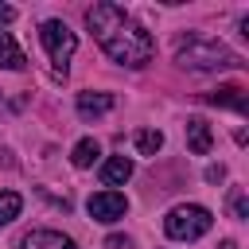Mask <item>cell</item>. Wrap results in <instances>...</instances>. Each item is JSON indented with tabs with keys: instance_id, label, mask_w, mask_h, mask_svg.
<instances>
[{
	"instance_id": "6da1fadb",
	"label": "cell",
	"mask_w": 249,
	"mask_h": 249,
	"mask_svg": "<svg viewBox=\"0 0 249 249\" xmlns=\"http://www.w3.org/2000/svg\"><path fill=\"white\" fill-rule=\"evenodd\" d=\"M86 27L101 43V51L121 66H144L156 54V39L117 4H93L86 12Z\"/></svg>"
},
{
	"instance_id": "7a4b0ae2",
	"label": "cell",
	"mask_w": 249,
	"mask_h": 249,
	"mask_svg": "<svg viewBox=\"0 0 249 249\" xmlns=\"http://www.w3.org/2000/svg\"><path fill=\"white\" fill-rule=\"evenodd\" d=\"M175 62L183 70H226V66H241V58L230 47L214 43V39H187L175 51Z\"/></svg>"
},
{
	"instance_id": "3957f363",
	"label": "cell",
	"mask_w": 249,
	"mask_h": 249,
	"mask_svg": "<svg viewBox=\"0 0 249 249\" xmlns=\"http://www.w3.org/2000/svg\"><path fill=\"white\" fill-rule=\"evenodd\" d=\"M210 226H214V214H210L206 206H195V202H183V206L167 210V218H163V230H167V237H175V241H195V237H202Z\"/></svg>"
},
{
	"instance_id": "277c9868",
	"label": "cell",
	"mask_w": 249,
	"mask_h": 249,
	"mask_svg": "<svg viewBox=\"0 0 249 249\" xmlns=\"http://www.w3.org/2000/svg\"><path fill=\"white\" fill-rule=\"evenodd\" d=\"M39 39H43V47H47L51 62H54V74H58V78H66V62H70V58H74V51H78V35H74L62 19H47V23L39 27Z\"/></svg>"
},
{
	"instance_id": "5b68a950",
	"label": "cell",
	"mask_w": 249,
	"mask_h": 249,
	"mask_svg": "<svg viewBox=\"0 0 249 249\" xmlns=\"http://www.w3.org/2000/svg\"><path fill=\"white\" fill-rule=\"evenodd\" d=\"M86 210H89V218H93V222H117V218H124L128 198H124L121 191H97V195H89Z\"/></svg>"
},
{
	"instance_id": "8992f818",
	"label": "cell",
	"mask_w": 249,
	"mask_h": 249,
	"mask_svg": "<svg viewBox=\"0 0 249 249\" xmlns=\"http://www.w3.org/2000/svg\"><path fill=\"white\" fill-rule=\"evenodd\" d=\"M19 245L23 249H74V241L58 230H31V233H23Z\"/></svg>"
},
{
	"instance_id": "52a82bcc",
	"label": "cell",
	"mask_w": 249,
	"mask_h": 249,
	"mask_svg": "<svg viewBox=\"0 0 249 249\" xmlns=\"http://www.w3.org/2000/svg\"><path fill=\"white\" fill-rule=\"evenodd\" d=\"M187 148H191L195 156H206V152L214 148V136H210V124H206L202 117H191V121H187Z\"/></svg>"
},
{
	"instance_id": "ba28073f",
	"label": "cell",
	"mask_w": 249,
	"mask_h": 249,
	"mask_svg": "<svg viewBox=\"0 0 249 249\" xmlns=\"http://www.w3.org/2000/svg\"><path fill=\"white\" fill-rule=\"evenodd\" d=\"M128 179H132V160L113 156V160L101 163V183H105V187H121V183H128Z\"/></svg>"
},
{
	"instance_id": "9c48e42d",
	"label": "cell",
	"mask_w": 249,
	"mask_h": 249,
	"mask_svg": "<svg viewBox=\"0 0 249 249\" xmlns=\"http://www.w3.org/2000/svg\"><path fill=\"white\" fill-rule=\"evenodd\" d=\"M206 101H210V105H226V109H233V113H245V89H241V86H218Z\"/></svg>"
},
{
	"instance_id": "30bf717a",
	"label": "cell",
	"mask_w": 249,
	"mask_h": 249,
	"mask_svg": "<svg viewBox=\"0 0 249 249\" xmlns=\"http://www.w3.org/2000/svg\"><path fill=\"white\" fill-rule=\"evenodd\" d=\"M113 109V93H78V113L89 121V117H101Z\"/></svg>"
},
{
	"instance_id": "8fae6325",
	"label": "cell",
	"mask_w": 249,
	"mask_h": 249,
	"mask_svg": "<svg viewBox=\"0 0 249 249\" xmlns=\"http://www.w3.org/2000/svg\"><path fill=\"white\" fill-rule=\"evenodd\" d=\"M0 66H4V70H23V66H27L19 43H16L8 31H0Z\"/></svg>"
},
{
	"instance_id": "7c38bea8",
	"label": "cell",
	"mask_w": 249,
	"mask_h": 249,
	"mask_svg": "<svg viewBox=\"0 0 249 249\" xmlns=\"http://www.w3.org/2000/svg\"><path fill=\"white\" fill-rule=\"evenodd\" d=\"M132 140H136V152H140V156H156V152L163 148V132H160V128H140Z\"/></svg>"
},
{
	"instance_id": "4fadbf2b",
	"label": "cell",
	"mask_w": 249,
	"mask_h": 249,
	"mask_svg": "<svg viewBox=\"0 0 249 249\" xmlns=\"http://www.w3.org/2000/svg\"><path fill=\"white\" fill-rule=\"evenodd\" d=\"M93 160H97V140H89V136L78 140L74 152H70V163H74V167H89Z\"/></svg>"
},
{
	"instance_id": "5bb4252c",
	"label": "cell",
	"mask_w": 249,
	"mask_h": 249,
	"mask_svg": "<svg viewBox=\"0 0 249 249\" xmlns=\"http://www.w3.org/2000/svg\"><path fill=\"white\" fill-rule=\"evenodd\" d=\"M19 210H23V198L16 191H0V226H8Z\"/></svg>"
},
{
	"instance_id": "9a60e30c",
	"label": "cell",
	"mask_w": 249,
	"mask_h": 249,
	"mask_svg": "<svg viewBox=\"0 0 249 249\" xmlns=\"http://www.w3.org/2000/svg\"><path fill=\"white\" fill-rule=\"evenodd\" d=\"M230 214H233V218H245V214H249V202H245L241 191H230Z\"/></svg>"
},
{
	"instance_id": "2e32d148",
	"label": "cell",
	"mask_w": 249,
	"mask_h": 249,
	"mask_svg": "<svg viewBox=\"0 0 249 249\" xmlns=\"http://www.w3.org/2000/svg\"><path fill=\"white\" fill-rule=\"evenodd\" d=\"M105 249H128V237L113 233V237H105Z\"/></svg>"
},
{
	"instance_id": "e0dca14e",
	"label": "cell",
	"mask_w": 249,
	"mask_h": 249,
	"mask_svg": "<svg viewBox=\"0 0 249 249\" xmlns=\"http://www.w3.org/2000/svg\"><path fill=\"white\" fill-rule=\"evenodd\" d=\"M12 19H16V8H8V4H0V27H4V23H12Z\"/></svg>"
},
{
	"instance_id": "ac0fdd59",
	"label": "cell",
	"mask_w": 249,
	"mask_h": 249,
	"mask_svg": "<svg viewBox=\"0 0 249 249\" xmlns=\"http://www.w3.org/2000/svg\"><path fill=\"white\" fill-rule=\"evenodd\" d=\"M218 249H237V241H222V245H218Z\"/></svg>"
}]
</instances>
